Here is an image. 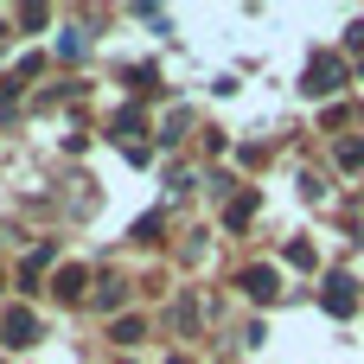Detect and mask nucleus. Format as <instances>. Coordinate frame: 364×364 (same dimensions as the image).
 <instances>
[{"label":"nucleus","mask_w":364,"mask_h":364,"mask_svg":"<svg viewBox=\"0 0 364 364\" xmlns=\"http://www.w3.org/2000/svg\"><path fill=\"white\" fill-rule=\"evenodd\" d=\"M301 90H307V96H339V90H346V58H333V51H314V64H307Z\"/></svg>","instance_id":"f257e3e1"},{"label":"nucleus","mask_w":364,"mask_h":364,"mask_svg":"<svg viewBox=\"0 0 364 364\" xmlns=\"http://www.w3.org/2000/svg\"><path fill=\"white\" fill-rule=\"evenodd\" d=\"M51 262H58V243H32V250H26V262H19V288H32Z\"/></svg>","instance_id":"423d86ee"},{"label":"nucleus","mask_w":364,"mask_h":364,"mask_svg":"<svg viewBox=\"0 0 364 364\" xmlns=\"http://www.w3.org/2000/svg\"><path fill=\"white\" fill-rule=\"evenodd\" d=\"M320 307H326L333 320H352V314H358V282H352V275H326Z\"/></svg>","instance_id":"7ed1b4c3"},{"label":"nucleus","mask_w":364,"mask_h":364,"mask_svg":"<svg viewBox=\"0 0 364 364\" xmlns=\"http://www.w3.org/2000/svg\"><path fill=\"white\" fill-rule=\"evenodd\" d=\"M237 288H243V294H250L256 307H269V301L282 294V282H275V269H269V262H256V269H243V275H237Z\"/></svg>","instance_id":"20e7f679"},{"label":"nucleus","mask_w":364,"mask_h":364,"mask_svg":"<svg viewBox=\"0 0 364 364\" xmlns=\"http://www.w3.org/2000/svg\"><path fill=\"white\" fill-rule=\"evenodd\" d=\"M13 96H19V70H6V77H0V109H6Z\"/></svg>","instance_id":"f3484780"},{"label":"nucleus","mask_w":364,"mask_h":364,"mask_svg":"<svg viewBox=\"0 0 364 364\" xmlns=\"http://www.w3.org/2000/svg\"><path fill=\"white\" fill-rule=\"evenodd\" d=\"M141 333H147V320H141V314H115V326H109V339H115V346H141Z\"/></svg>","instance_id":"1a4fd4ad"},{"label":"nucleus","mask_w":364,"mask_h":364,"mask_svg":"<svg viewBox=\"0 0 364 364\" xmlns=\"http://www.w3.org/2000/svg\"><path fill=\"white\" fill-rule=\"evenodd\" d=\"M198 320H205V301H198V294H186V301H179V326H186V333H198Z\"/></svg>","instance_id":"9b49d317"},{"label":"nucleus","mask_w":364,"mask_h":364,"mask_svg":"<svg viewBox=\"0 0 364 364\" xmlns=\"http://www.w3.org/2000/svg\"><path fill=\"white\" fill-rule=\"evenodd\" d=\"M250 218H256V192H230V205H224V224H230V230H243Z\"/></svg>","instance_id":"6e6552de"},{"label":"nucleus","mask_w":364,"mask_h":364,"mask_svg":"<svg viewBox=\"0 0 364 364\" xmlns=\"http://www.w3.org/2000/svg\"><path fill=\"white\" fill-rule=\"evenodd\" d=\"M339 166H364V141H339Z\"/></svg>","instance_id":"4468645a"},{"label":"nucleus","mask_w":364,"mask_h":364,"mask_svg":"<svg viewBox=\"0 0 364 364\" xmlns=\"http://www.w3.org/2000/svg\"><path fill=\"white\" fill-rule=\"evenodd\" d=\"M19 26H26V32H38V26H45V6H38V0H32V6H19Z\"/></svg>","instance_id":"2eb2a0df"},{"label":"nucleus","mask_w":364,"mask_h":364,"mask_svg":"<svg viewBox=\"0 0 364 364\" xmlns=\"http://www.w3.org/2000/svg\"><path fill=\"white\" fill-rule=\"evenodd\" d=\"M109 141H115V147H128V154H134V147H141V109H122V115H115V122H109Z\"/></svg>","instance_id":"0eeeda50"},{"label":"nucleus","mask_w":364,"mask_h":364,"mask_svg":"<svg viewBox=\"0 0 364 364\" xmlns=\"http://www.w3.org/2000/svg\"><path fill=\"white\" fill-rule=\"evenodd\" d=\"M288 262L294 269H314V243H288Z\"/></svg>","instance_id":"dca6fc26"},{"label":"nucleus","mask_w":364,"mask_h":364,"mask_svg":"<svg viewBox=\"0 0 364 364\" xmlns=\"http://www.w3.org/2000/svg\"><path fill=\"white\" fill-rule=\"evenodd\" d=\"M51 294H58L64 307L90 301V269H83V262H58V269H51Z\"/></svg>","instance_id":"f03ea898"},{"label":"nucleus","mask_w":364,"mask_h":364,"mask_svg":"<svg viewBox=\"0 0 364 364\" xmlns=\"http://www.w3.org/2000/svg\"><path fill=\"white\" fill-rule=\"evenodd\" d=\"M346 45H352V51L364 58V19H358V26H346Z\"/></svg>","instance_id":"a211bd4d"},{"label":"nucleus","mask_w":364,"mask_h":364,"mask_svg":"<svg viewBox=\"0 0 364 364\" xmlns=\"http://www.w3.org/2000/svg\"><path fill=\"white\" fill-rule=\"evenodd\" d=\"M128 90L147 96V90H154V64H134V70H128Z\"/></svg>","instance_id":"f8f14e48"},{"label":"nucleus","mask_w":364,"mask_h":364,"mask_svg":"<svg viewBox=\"0 0 364 364\" xmlns=\"http://www.w3.org/2000/svg\"><path fill=\"white\" fill-rule=\"evenodd\" d=\"M0 339H6V346H32V339H38V314H32V307H6V314H0Z\"/></svg>","instance_id":"39448f33"},{"label":"nucleus","mask_w":364,"mask_h":364,"mask_svg":"<svg viewBox=\"0 0 364 364\" xmlns=\"http://www.w3.org/2000/svg\"><path fill=\"white\" fill-rule=\"evenodd\" d=\"M122 294H128L122 282H96V288H90V307H102V314H122Z\"/></svg>","instance_id":"9d476101"},{"label":"nucleus","mask_w":364,"mask_h":364,"mask_svg":"<svg viewBox=\"0 0 364 364\" xmlns=\"http://www.w3.org/2000/svg\"><path fill=\"white\" fill-rule=\"evenodd\" d=\"M160 224H166V218H160V211H147V218L134 224V237H141V243H154V237H160Z\"/></svg>","instance_id":"ddd939ff"}]
</instances>
